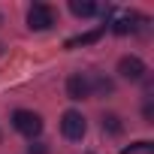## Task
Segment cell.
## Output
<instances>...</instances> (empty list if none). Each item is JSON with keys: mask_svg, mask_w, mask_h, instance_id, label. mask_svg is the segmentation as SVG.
I'll return each instance as SVG.
<instances>
[{"mask_svg": "<svg viewBox=\"0 0 154 154\" xmlns=\"http://www.w3.org/2000/svg\"><path fill=\"white\" fill-rule=\"evenodd\" d=\"M60 133H63L69 142H82L85 133H88V121H85V115L75 112V109L63 112V118H60Z\"/></svg>", "mask_w": 154, "mask_h": 154, "instance_id": "cell-1", "label": "cell"}, {"mask_svg": "<svg viewBox=\"0 0 154 154\" xmlns=\"http://www.w3.org/2000/svg\"><path fill=\"white\" fill-rule=\"evenodd\" d=\"M12 127L21 133V136H27V139H33V136H39L42 133V118L36 115V112H27V109H18L15 115H12Z\"/></svg>", "mask_w": 154, "mask_h": 154, "instance_id": "cell-2", "label": "cell"}, {"mask_svg": "<svg viewBox=\"0 0 154 154\" xmlns=\"http://www.w3.org/2000/svg\"><path fill=\"white\" fill-rule=\"evenodd\" d=\"M54 24V9L45 6V3H33L27 9V27L30 30H48Z\"/></svg>", "mask_w": 154, "mask_h": 154, "instance_id": "cell-3", "label": "cell"}, {"mask_svg": "<svg viewBox=\"0 0 154 154\" xmlns=\"http://www.w3.org/2000/svg\"><path fill=\"white\" fill-rule=\"evenodd\" d=\"M66 97L75 100V103L91 97V82H88V75H85V72H72L69 79H66Z\"/></svg>", "mask_w": 154, "mask_h": 154, "instance_id": "cell-4", "label": "cell"}, {"mask_svg": "<svg viewBox=\"0 0 154 154\" xmlns=\"http://www.w3.org/2000/svg\"><path fill=\"white\" fill-rule=\"evenodd\" d=\"M118 72L124 75V79H130V82H142L148 69H145V63H142L136 54H127V57L118 60Z\"/></svg>", "mask_w": 154, "mask_h": 154, "instance_id": "cell-5", "label": "cell"}, {"mask_svg": "<svg viewBox=\"0 0 154 154\" xmlns=\"http://www.w3.org/2000/svg\"><path fill=\"white\" fill-rule=\"evenodd\" d=\"M136 21H142V18L130 12V15H124V18H118V21L112 24V30H115L118 36H127V33H136V30H139V24H136Z\"/></svg>", "mask_w": 154, "mask_h": 154, "instance_id": "cell-6", "label": "cell"}, {"mask_svg": "<svg viewBox=\"0 0 154 154\" xmlns=\"http://www.w3.org/2000/svg\"><path fill=\"white\" fill-rule=\"evenodd\" d=\"M69 12L75 18H91L97 12V3H94V0H69Z\"/></svg>", "mask_w": 154, "mask_h": 154, "instance_id": "cell-7", "label": "cell"}, {"mask_svg": "<svg viewBox=\"0 0 154 154\" xmlns=\"http://www.w3.org/2000/svg\"><path fill=\"white\" fill-rule=\"evenodd\" d=\"M103 133H109V136H121L124 133V124H121V118L118 115H103Z\"/></svg>", "mask_w": 154, "mask_h": 154, "instance_id": "cell-8", "label": "cell"}, {"mask_svg": "<svg viewBox=\"0 0 154 154\" xmlns=\"http://www.w3.org/2000/svg\"><path fill=\"white\" fill-rule=\"evenodd\" d=\"M103 36V30H91V33H82V36H72V39H66V48H79V45H91V42H97Z\"/></svg>", "mask_w": 154, "mask_h": 154, "instance_id": "cell-9", "label": "cell"}, {"mask_svg": "<svg viewBox=\"0 0 154 154\" xmlns=\"http://www.w3.org/2000/svg\"><path fill=\"white\" fill-rule=\"evenodd\" d=\"M121 154H154V142H148V139H139V142H133V145L121 148Z\"/></svg>", "mask_w": 154, "mask_h": 154, "instance_id": "cell-10", "label": "cell"}, {"mask_svg": "<svg viewBox=\"0 0 154 154\" xmlns=\"http://www.w3.org/2000/svg\"><path fill=\"white\" fill-rule=\"evenodd\" d=\"M88 82H91V94H112V82L103 75H88Z\"/></svg>", "mask_w": 154, "mask_h": 154, "instance_id": "cell-11", "label": "cell"}, {"mask_svg": "<svg viewBox=\"0 0 154 154\" xmlns=\"http://www.w3.org/2000/svg\"><path fill=\"white\" fill-rule=\"evenodd\" d=\"M27 154H48V145L45 142H30L27 145Z\"/></svg>", "mask_w": 154, "mask_h": 154, "instance_id": "cell-12", "label": "cell"}, {"mask_svg": "<svg viewBox=\"0 0 154 154\" xmlns=\"http://www.w3.org/2000/svg\"><path fill=\"white\" fill-rule=\"evenodd\" d=\"M142 115H145V121L151 124V121H154V106H151V103H145V109H142Z\"/></svg>", "mask_w": 154, "mask_h": 154, "instance_id": "cell-13", "label": "cell"}, {"mask_svg": "<svg viewBox=\"0 0 154 154\" xmlns=\"http://www.w3.org/2000/svg\"><path fill=\"white\" fill-rule=\"evenodd\" d=\"M0 51H3V45H0Z\"/></svg>", "mask_w": 154, "mask_h": 154, "instance_id": "cell-14", "label": "cell"}]
</instances>
